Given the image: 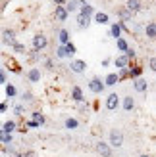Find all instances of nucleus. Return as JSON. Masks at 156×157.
Masks as SVG:
<instances>
[{
  "instance_id": "obj_1",
  "label": "nucleus",
  "mask_w": 156,
  "mask_h": 157,
  "mask_svg": "<svg viewBox=\"0 0 156 157\" xmlns=\"http://www.w3.org/2000/svg\"><path fill=\"white\" fill-rule=\"evenodd\" d=\"M89 90L92 92V94H102L104 92V88H106V82L102 81L100 77H92L91 81H89Z\"/></svg>"
},
{
  "instance_id": "obj_2",
  "label": "nucleus",
  "mask_w": 156,
  "mask_h": 157,
  "mask_svg": "<svg viewBox=\"0 0 156 157\" xmlns=\"http://www.w3.org/2000/svg\"><path fill=\"white\" fill-rule=\"evenodd\" d=\"M33 50H37V52H43L46 46H48V38H46L43 33H39V35H35L33 36Z\"/></svg>"
},
{
  "instance_id": "obj_3",
  "label": "nucleus",
  "mask_w": 156,
  "mask_h": 157,
  "mask_svg": "<svg viewBox=\"0 0 156 157\" xmlns=\"http://www.w3.org/2000/svg\"><path fill=\"white\" fill-rule=\"evenodd\" d=\"M95 150H96L98 155H102V157H112V146H110V142L100 140V142L95 144Z\"/></svg>"
},
{
  "instance_id": "obj_4",
  "label": "nucleus",
  "mask_w": 156,
  "mask_h": 157,
  "mask_svg": "<svg viewBox=\"0 0 156 157\" xmlns=\"http://www.w3.org/2000/svg\"><path fill=\"white\" fill-rule=\"evenodd\" d=\"M110 146L112 147H121L123 146V132L118 128H112L110 130Z\"/></svg>"
},
{
  "instance_id": "obj_5",
  "label": "nucleus",
  "mask_w": 156,
  "mask_h": 157,
  "mask_svg": "<svg viewBox=\"0 0 156 157\" xmlns=\"http://www.w3.org/2000/svg\"><path fill=\"white\" fill-rule=\"evenodd\" d=\"M104 105H106L108 111H116V109L120 107V96L116 92H110V94H108V98H106V104Z\"/></svg>"
},
{
  "instance_id": "obj_6",
  "label": "nucleus",
  "mask_w": 156,
  "mask_h": 157,
  "mask_svg": "<svg viewBox=\"0 0 156 157\" xmlns=\"http://www.w3.org/2000/svg\"><path fill=\"white\" fill-rule=\"evenodd\" d=\"M25 78L29 82H41V78H43L41 69H39V67H29L27 73H25Z\"/></svg>"
},
{
  "instance_id": "obj_7",
  "label": "nucleus",
  "mask_w": 156,
  "mask_h": 157,
  "mask_svg": "<svg viewBox=\"0 0 156 157\" xmlns=\"http://www.w3.org/2000/svg\"><path fill=\"white\" fill-rule=\"evenodd\" d=\"M69 69H72V73H75V75H83L85 69H87V63H85L83 59H72Z\"/></svg>"
},
{
  "instance_id": "obj_8",
  "label": "nucleus",
  "mask_w": 156,
  "mask_h": 157,
  "mask_svg": "<svg viewBox=\"0 0 156 157\" xmlns=\"http://www.w3.org/2000/svg\"><path fill=\"white\" fill-rule=\"evenodd\" d=\"M2 42L10 44V46H14L15 42H18V40H15V31L14 29H4L2 31Z\"/></svg>"
},
{
  "instance_id": "obj_9",
  "label": "nucleus",
  "mask_w": 156,
  "mask_h": 157,
  "mask_svg": "<svg viewBox=\"0 0 156 157\" xmlns=\"http://www.w3.org/2000/svg\"><path fill=\"white\" fill-rule=\"evenodd\" d=\"M129 61H131V59L125 56V54H120V56L114 59V65L118 67V71H120V69H127V67H131V65H129Z\"/></svg>"
},
{
  "instance_id": "obj_10",
  "label": "nucleus",
  "mask_w": 156,
  "mask_h": 157,
  "mask_svg": "<svg viewBox=\"0 0 156 157\" xmlns=\"http://www.w3.org/2000/svg\"><path fill=\"white\" fill-rule=\"evenodd\" d=\"M133 15H135V13L131 12V10H129L127 6H123V8H120V10H118V17H120L121 21H125V23L133 19Z\"/></svg>"
},
{
  "instance_id": "obj_11",
  "label": "nucleus",
  "mask_w": 156,
  "mask_h": 157,
  "mask_svg": "<svg viewBox=\"0 0 156 157\" xmlns=\"http://www.w3.org/2000/svg\"><path fill=\"white\" fill-rule=\"evenodd\" d=\"M79 13L85 15V17H91V15H95V8H92L89 2H85V0H81V8H79Z\"/></svg>"
},
{
  "instance_id": "obj_12",
  "label": "nucleus",
  "mask_w": 156,
  "mask_h": 157,
  "mask_svg": "<svg viewBox=\"0 0 156 157\" xmlns=\"http://www.w3.org/2000/svg\"><path fill=\"white\" fill-rule=\"evenodd\" d=\"M92 19H95V23H98V25H108V23H110V15L104 13V12H96L92 15Z\"/></svg>"
},
{
  "instance_id": "obj_13",
  "label": "nucleus",
  "mask_w": 156,
  "mask_h": 157,
  "mask_svg": "<svg viewBox=\"0 0 156 157\" xmlns=\"http://www.w3.org/2000/svg\"><path fill=\"white\" fill-rule=\"evenodd\" d=\"M145 35L150 38V40H154L156 38V21H149L145 25Z\"/></svg>"
},
{
  "instance_id": "obj_14",
  "label": "nucleus",
  "mask_w": 156,
  "mask_h": 157,
  "mask_svg": "<svg viewBox=\"0 0 156 157\" xmlns=\"http://www.w3.org/2000/svg\"><path fill=\"white\" fill-rule=\"evenodd\" d=\"M54 15H56V19H58V21H66V19H68V15H69V12L66 10V6H56V10H54Z\"/></svg>"
},
{
  "instance_id": "obj_15",
  "label": "nucleus",
  "mask_w": 156,
  "mask_h": 157,
  "mask_svg": "<svg viewBox=\"0 0 156 157\" xmlns=\"http://www.w3.org/2000/svg\"><path fill=\"white\" fill-rule=\"evenodd\" d=\"M125 6H127L133 13H139V12L143 10V0H127Z\"/></svg>"
},
{
  "instance_id": "obj_16",
  "label": "nucleus",
  "mask_w": 156,
  "mask_h": 157,
  "mask_svg": "<svg viewBox=\"0 0 156 157\" xmlns=\"http://www.w3.org/2000/svg\"><path fill=\"white\" fill-rule=\"evenodd\" d=\"M146 86H149V84H146V81H145V78L141 77V78H135V81H133V90L135 92H146Z\"/></svg>"
},
{
  "instance_id": "obj_17",
  "label": "nucleus",
  "mask_w": 156,
  "mask_h": 157,
  "mask_svg": "<svg viewBox=\"0 0 156 157\" xmlns=\"http://www.w3.org/2000/svg\"><path fill=\"white\" fill-rule=\"evenodd\" d=\"M121 25H120V21L118 23H112L110 25V36L112 38H116V40H118V38H121Z\"/></svg>"
},
{
  "instance_id": "obj_18",
  "label": "nucleus",
  "mask_w": 156,
  "mask_h": 157,
  "mask_svg": "<svg viewBox=\"0 0 156 157\" xmlns=\"http://www.w3.org/2000/svg\"><path fill=\"white\" fill-rule=\"evenodd\" d=\"M58 42H60V46H66V44H69L72 40H69V33L66 29H60L58 31Z\"/></svg>"
},
{
  "instance_id": "obj_19",
  "label": "nucleus",
  "mask_w": 156,
  "mask_h": 157,
  "mask_svg": "<svg viewBox=\"0 0 156 157\" xmlns=\"http://www.w3.org/2000/svg\"><path fill=\"white\" fill-rule=\"evenodd\" d=\"M72 100H73V101H77V104H81V101L85 100L83 90L79 88V86H73V88H72Z\"/></svg>"
},
{
  "instance_id": "obj_20",
  "label": "nucleus",
  "mask_w": 156,
  "mask_h": 157,
  "mask_svg": "<svg viewBox=\"0 0 156 157\" xmlns=\"http://www.w3.org/2000/svg\"><path fill=\"white\" fill-rule=\"evenodd\" d=\"M120 81H121V78H120V75H118V73H108V75H106V78H104L106 86H114V84H118Z\"/></svg>"
},
{
  "instance_id": "obj_21",
  "label": "nucleus",
  "mask_w": 156,
  "mask_h": 157,
  "mask_svg": "<svg viewBox=\"0 0 156 157\" xmlns=\"http://www.w3.org/2000/svg\"><path fill=\"white\" fill-rule=\"evenodd\" d=\"M81 8V0H68L66 2V10L72 13V12H79Z\"/></svg>"
},
{
  "instance_id": "obj_22",
  "label": "nucleus",
  "mask_w": 156,
  "mask_h": 157,
  "mask_svg": "<svg viewBox=\"0 0 156 157\" xmlns=\"http://www.w3.org/2000/svg\"><path fill=\"white\" fill-rule=\"evenodd\" d=\"M121 107H123V111H131V109L135 107V100H133V96H125V98H123Z\"/></svg>"
},
{
  "instance_id": "obj_23",
  "label": "nucleus",
  "mask_w": 156,
  "mask_h": 157,
  "mask_svg": "<svg viewBox=\"0 0 156 157\" xmlns=\"http://www.w3.org/2000/svg\"><path fill=\"white\" fill-rule=\"evenodd\" d=\"M15 127H18V123H15V121H6L2 124V134H12V132L15 130Z\"/></svg>"
},
{
  "instance_id": "obj_24",
  "label": "nucleus",
  "mask_w": 156,
  "mask_h": 157,
  "mask_svg": "<svg viewBox=\"0 0 156 157\" xmlns=\"http://www.w3.org/2000/svg\"><path fill=\"white\" fill-rule=\"evenodd\" d=\"M91 25V17H85V15L77 13V27L79 29H87Z\"/></svg>"
},
{
  "instance_id": "obj_25",
  "label": "nucleus",
  "mask_w": 156,
  "mask_h": 157,
  "mask_svg": "<svg viewBox=\"0 0 156 157\" xmlns=\"http://www.w3.org/2000/svg\"><path fill=\"white\" fill-rule=\"evenodd\" d=\"M64 127H66L68 130H75L77 127H79V121H77L75 117H68V119L64 121Z\"/></svg>"
},
{
  "instance_id": "obj_26",
  "label": "nucleus",
  "mask_w": 156,
  "mask_h": 157,
  "mask_svg": "<svg viewBox=\"0 0 156 157\" xmlns=\"http://www.w3.org/2000/svg\"><path fill=\"white\" fill-rule=\"evenodd\" d=\"M141 75H143V67H129V78L131 81H135V78H141Z\"/></svg>"
},
{
  "instance_id": "obj_27",
  "label": "nucleus",
  "mask_w": 156,
  "mask_h": 157,
  "mask_svg": "<svg viewBox=\"0 0 156 157\" xmlns=\"http://www.w3.org/2000/svg\"><path fill=\"white\" fill-rule=\"evenodd\" d=\"M116 46H118V50H120V52H127V50L131 48V46L127 44V40H125V38H123V36L116 40Z\"/></svg>"
},
{
  "instance_id": "obj_28",
  "label": "nucleus",
  "mask_w": 156,
  "mask_h": 157,
  "mask_svg": "<svg viewBox=\"0 0 156 157\" xmlns=\"http://www.w3.org/2000/svg\"><path fill=\"white\" fill-rule=\"evenodd\" d=\"M56 58H60V59L69 58V56H68V48H66V46H58V48H56Z\"/></svg>"
},
{
  "instance_id": "obj_29",
  "label": "nucleus",
  "mask_w": 156,
  "mask_h": 157,
  "mask_svg": "<svg viewBox=\"0 0 156 157\" xmlns=\"http://www.w3.org/2000/svg\"><path fill=\"white\" fill-rule=\"evenodd\" d=\"M12 50L15 52V54H25L27 50H25V44H21V42H15L14 46H12Z\"/></svg>"
},
{
  "instance_id": "obj_30",
  "label": "nucleus",
  "mask_w": 156,
  "mask_h": 157,
  "mask_svg": "<svg viewBox=\"0 0 156 157\" xmlns=\"http://www.w3.org/2000/svg\"><path fill=\"white\" fill-rule=\"evenodd\" d=\"M31 117H33V121H37L39 124H44V115H43V113L33 111V113H31Z\"/></svg>"
},
{
  "instance_id": "obj_31",
  "label": "nucleus",
  "mask_w": 156,
  "mask_h": 157,
  "mask_svg": "<svg viewBox=\"0 0 156 157\" xmlns=\"http://www.w3.org/2000/svg\"><path fill=\"white\" fill-rule=\"evenodd\" d=\"M4 92H6V96H8V98H14V96H15V86H14V84H6Z\"/></svg>"
},
{
  "instance_id": "obj_32",
  "label": "nucleus",
  "mask_w": 156,
  "mask_h": 157,
  "mask_svg": "<svg viewBox=\"0 0 156 157\" xmlns=\"http://www.w3.org/2000/svg\"><path fill=\"white\" fill-rule=\"evenodd\" d=\"M2 144H4V147L12 146V144H14V138H12V134H2Z\"/></svg>"
},
{
  "instance_id": "obj_33",
  "label": "nucleus",
  "mask_w": 156,
  "mask_h": 157,
  "mask_svg": "<svg viewBox=\"0 0 156 157\" xmlns=\"http://www.w3.org/2000/svg\"><path fill=\"white\" fill-rule=\"evenodd\" d=\"M66 48H68V56H69V58H73L75 54H77V48H75V44H73V42L66 44Z\"/></svg>"
},
{
  "instance_id": "obj_34",
  "label": "nucleus",
  "mask_w": 156,
  "mask_h": 157,
  "mask_svg": "<svg viewBox=\"0 0 156 157\" xmlns=\"http://www.w3.org/2000/svg\"><path fill=\"white\" fill-rule=\"evenodd\" d=\"M21 100L29 104V101H33V94H31V92H23V94H21Z\"/></svg>"
},
{
  "instance_id": "obj_35",
  "label": "nucleus",
  "mask_w": 156,
  "mask_h": 157,
  "mask_svg": "<svg viewBox=\"0 0 156 157\" xmlns=\"http://www.w3.org/2000/svg\"><path fill=\"white\" fill-rule=\"evenodd\" d=\"M25 127H29V128H41V124H39L37 121L31 119V121H25Z\"/></svg>"
},
{
  "instance_id": "obj_36",
  "label": "nucleus",
  "mask_w": 156,
  "mask_h": 157,
  "mask_svg": "<svg viewBox=\"0 0 156 157\" xmlns=\"http://www.w3.org/2000/svg\"><path fill=\"white\" fill-rule=\"evenodd\" d=\"M149 67H150L152 73H156V56L154 58H149Z\"/></svg>"
},
{
  "instance_id": "obj_37",
  "label": "nucleus",
  "mask_w": 156,
  "mask_h": 157,
  "mask_svg": "<svg viewBox=\"0 0 156 157\" xmlns=\"http://www.w3.org/2000/svg\"><path fill=\"white\" fill-rule=\"evenodd\" d=\"M14 113H15V115H23V113H25V107H23L21 104L15 105V107H14Z\"/></svg>"
},
{
  "instance_id": "obj_38",
  "label": "nucleus",
  "mask_w": 156,
  "mask_h": 157,
  "mask_svg": "<svg viewBox=\"0 0 156 157\" xmlns=\"http://www.w3.org/2000/svg\"><path fill=\"white\" fill-rule=\"evenodd\" d=\"M118 75H120V78L123 81L125 77H129V67H127V69H120V71H118Z\"/></svg>"
},
{
  "instance_id": "obj_39",
  "label": "nucleus",
  "mask_w": 156,
  "mask_h": 157,
  "mask_svg": "<svg viewBox=\"0 0 156 157\" xmlns=\"http://www.w3.org/2000/svg\"><path fill=\"white\" fill-rule=\"evenodd\" d=\"M44 67L52 71V69H54V59H46V61H44Z\"/></svg>"
},
{
  "instance_id": "obj_40",
  "label": "nucleus",
  "mask_w": 156,
  "mask_h": 157,
  "mask_svg": "<svg viewBox=\"0 0 156 157\" xmlns=\"http://www.w3.org/2000/svg\"><path fill=\"white\" fill-rule=\"evenodd\" d=\"M0 82L6 84V67H2V71H0Z\"/></svg>"
},
{
  "instance_id": "obj_41",
  "label": "nucleus",
  "mask_w": 156,
  "mask_h": 157,
  "mask_svg": "<svg viewBox=\"0 0 156 157\" xmlns=\"http://www.w3.org/2000/svg\"><path fill=\"white\" fill-rule=\"evenodd\" d=\"M125 56H127L129 59H135V50H133V48H129V50L125 52Z\"/></svg>"
},
{
  "instance_id": "obj_42",
  "label": "nucleus",
  "mask_w": 156,
  "mask_h": 157,
  "mask_svg": "<svg viewBox=\"0 0 156 157\" xmlns=\"http://www.w3.org/2000/svg\"><path fill=\"white\" fill-rule=\"evenodd\" d=\"M23 155H25V157H39V155H37V151H33V150H29V151H25V153H23Z\"/></svg>"
},
{
  "instance_id": "obj_43",
  "label": "nucleus",
  "mask_w": 156,
  "mask_h": 157,
  "mask_svg": "<svg viewBox=\"0 0 156 157\" xmlns=\"http://www.w3.org/2000/svg\"><path fill=\"white\" fill-rule=\"evenodd\" d=\"M0 111H2V113L8 111V101H2V105H0Z\"/></svg>"
},
{
  "instance_id": "obj_44",
  "label": "nucleus",
  "mask_w": 156,
  "mask_h": 157,
  "mask_svg": "<svg viewBox=\"0 0 156 157\" xmlns=\"http://www.w3.org/2000/svg\"><path fill=\"white\" fill-rule=\"evenodd\" d=\"M52 2L56 4V6H66V2H68V0H52Z\"/></svg>"
},
{
  "instance_id": "obj_45",
  "label": "nucleus",
  "mask_w": 156,
  "mask_h": 157,
  "mask_svg": "<svg viewBox=\"0 0 156 157\" xmlns=\"http://www.w3.org/2000/svg\"><path fill=\"white\" fill-rule=\"evenodd\" d=\"M108 65H110V59L104 58V59H102V67H108Z\"/></svg>"
},
{
  "instance_id": "obj_46",
  "label": "nucleus",
  "mask_w": 156,
  "mask_h": 157,
  "mask_svg": "<svg viewBox=\"0 0 156 157\" xmlns=\"http://www.w3.org/2000/svg\"><path fill=\"white\" fill-rule=\"evenodd\" d=\"M15 157H25V155H23V153H15Z\"/></svg>"
},
{
  "instance_id": "obj_47",
  "label": "nucleus",
  "mask_w": 156,
  "mask_h": 157,
  "mask_svg": "<svg viewBox=\"0 0 156 157\" xmlns=\"http://www.w3.org/2000/svg\"><path fill=\"white\" fill-rule=\"evenodd\" d=\"M141 157H149V155H141Z\"/></svg>"
}]
</instances>
